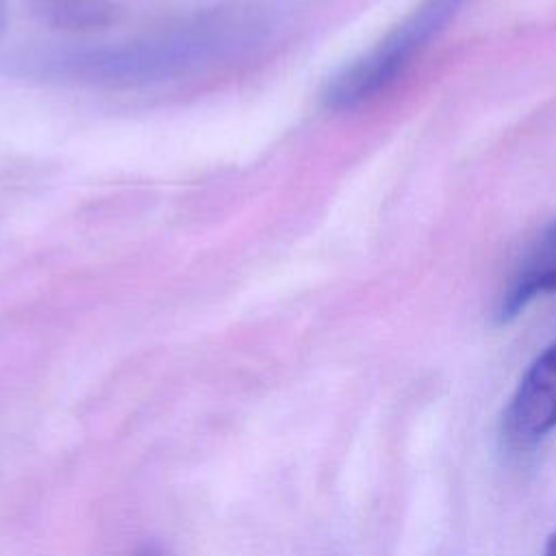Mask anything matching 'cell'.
<instances>
[{
    "label": "cell",
    "instance_id": "6da1fadb",
    "mask_svg": "<svg viewBox=\"0 0 556 556\" xmlns=\"http://www.w3.org/2000/svg\"><path fill=\"white\" fill-rule=\"evenodd\" d=\"M278 33L274 9L237 4L204 11L165 30L106 48L33 50L15 72L91 87H150L202 76L263 50Z\"/></svg>",
    "mask_w": 556,
    "mask_h": 556
},
{
    "label": "cell",
    "instance_id": "7a4b0ae2",
    "mask_svg": "<svg viewBox=\"0 0 556 556\" xmlns=\"http://www.w3.org/2000/svg\"><path fill=\"white\" fill-rule=\"evenodd\" d=\"M454 0H432L413 24L400 26V30L382 41L367 56L354 61L345 67L326 89V102L334 109L354 106L367 98H371L380 87H384L393 76L402 70L406 59L415 52V48L437 28V20L445 17L452 9Z\"/></svg>",
    "mask_w": 556,
    "mask_h": 556
},
{
    "label": "cell",
    "instance_id": "3957f363",
    "mask_svg": "<svg viewBox=\"0 0 556 556\" xmlns=\"http://www.w3.org/2000/svg\"><path fill=\"white\" fill-rule=\"evenodd\" d=\"M556 428V343L547 345L521 376L506 410V445L526 452Z\"/></svg>",
    "mask_w": 556,
    "mask_h": 556
},
{
    "label": "cell",
    "instance_id": "277c9868",
    "mask_svg": "<svg viewBox=\"0 0 556 556\" xmlns=\"http://www.w3.org/2000/svg\"><path fill=\"white\" fill-rule=\"evenodd\" d=\"M556 291V219L536 237L521 258L500 304L497 321H510L534 298Z\"/></svg>",
    "mask_w": 556,
    "mask_h": 556
},
{
    "label": "cell",
    "instance_id": "5b68a950",
    "mask_svg": "<svg viewBox=\"0 0 556 556\" xmlns=\"http://www.w3.org/2000/svg\"><path fill=\"white\" fill-rule=\"evenodd\" d=\"M106 0H41V13L61 26H93L109 17Z\"/></svg>",
    "mask_w": 556,
    "mask_h": 556
},
{
    "label": "cell",
    "instance_id": "8992f818",
    "mask_svg": "<svg viewBox=\"0 0 556 556\" xmlns=\"http://www.w3.org/2000/svg\"><path fill=\"white\" fill-rule=\"evenodd\" d=\"M545 556H556V530L552 532L549 541H547V547H545Z\"/></svg>",
    "mask_w": 556,
    "mask_h": 556
},
{
    "label": "cell",
    "instance_id": "52a82bcc",
    "mask_svg": "<svg viewBox=\"0 0 556 556\" xmlns=\"http://www.w3.org/2000/svg\"><path fill=\"white\" fill-rule=\"evenodd\" d=\"M139 556H163L161 552H156V549H146L143 554H139Z\"/></svg>",
    "mask_w": 556,
    "mask_h": 556
}]
</instances>
